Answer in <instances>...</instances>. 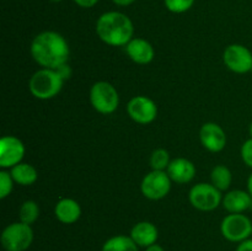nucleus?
Returning <instances> with one entry per match:
<instances>
[{
	"label": "nucleus",
	"instance_id": "f257e3e1",
	"mask_svg": "<svg viewBox=\"0 0 252 251\" xmlns=\"http://www.w3.org/2000/svg\"><path fill=\"white\" fill-rule=\"evenodd\" d=\"M30 53L42 68L57 69L68 63L70 48L61 33L56 31H43L32 39Z\"/></svg>",
	"mask_w": 252,
	"mask_h": 251
},
{
	"label": "nucleus",
	"instance_id": "f03ea898",
	"mask_svg": "<svg viewBox=\"0 0 252 251\" xmlns=\"http://www.w3.org/2000/svg\"><path fill=\"white\" fill-rule=\"evenodd\" d=\"M96 34L111 47H126L134 37V25L129 16L120 11L103 12L96 21Z\"/></svg>",
	"mask_w": 252,
	"mask_h": 251
},
{
	"label": "nucleus",
	"instance_id": "7ed1b4c3",
	"mask_svg": "<svg viewBox=\"0 0 252 251\" xmlns=\"http://www.w3.org/2000/svg\"><path fill=\"white\" fill-rule=\"evenodd\" d=\"M64 80L56 69L41 68L30 78L29 89L38 100H51L62 91Z\"/></svg>",
	"mask_w": 252,
	"mask_h": 251
},
{
	"label": "nucleus",
	"instance_id": "20e7f679",
	"mask_svg": "<svg viewBox=\"0 0 252 251\" xmlns=\"http://www.w3.org/2000/svg\"><path fill=\"white\" fill-rule=\"evenodd\" d=\"M89 98L94 110L101 115H111L120 106V95L117 89L108 81H96L91 86Z\"/></svg>",
	"mask_w": 252,
	"mask_h": 251
},
{
	"label": "nucleus",
	"instance_id": "39448f33",
	"mask_svg": "<svg viewBox=\"0 0 252 251\" xmlns=\"http://www.w3.org/2000/svg\"><path fill=\"white\" fill-rule=\"evenodd\" d=\"M33 230L31 225L15 221L5 226L0 241L5 251H26L33 243Z\"/></svg>",
	"mask_w": 252,
	"mask_h": 251
},
{
	"label": "nucleus",
	"instance_id": "423d86ee",
	"mask_svg": "<svg viewBox=\"0 0 252 251\" xmlns=\"http://www.w3.org/2000/svg\"><path fill=\"white\" fill-rule=\"evenodd\" d=\"M189 203L201 212H212L223 202V194L216 186L207 182L194 185L189 193Z\"/></svg>",
	"mask_w": 252,
	"mask_h": 251
},
{
	"label": "nucleus",
	"instance_id": "0eeeda50",
	"mask_svg": "<svg viewBox=\"0 0 252 251\" xmlns=\"http://www.w3.org/2000/svg\"><path fill=\"white\" fill-rule=\"evenodd\" d=\"M220 233L230 243H241L252 235V221L244 213H229L220 224Z\"/></svg>",
	"mask_w": 252,
	"mask_h": 251
},
{
	"label": "nucleus",
	"instance_id": "6e6552de",
	"mask_svg": "<svg viewBox=\"0 0 252 251\" xmlns=\"http://www.w3.org/2000/svg\"><path fill=\"white\" fill-rule=\"evenodd\" d=\"M171 179L166 171L152 170L142 180L140 191L145 198L150 201H159L165 198L171 189Z\"/></svg>",
	"mask_w": 252,
	"mask_h": 251
},
{
	"label": "nucleus",
	"instance_id": "1a4fd4ad",
	"mask_svg": "<svg viewBox=\"0 0 252 251\" xmlns=\"http://www.w3.org/2000/svg\"><path fill=\"white\" fill-rule=\"evenodd\" d=\"M223 62L229 70L246 74L252 70V52L244 44H229L223 52Z\"/></svg>",
	"mask_w": 252,
	"mask_h": 251
},
{
	"label": "nucleus",
	"instance_id": "9d476101",
	"mask_svg": "<svg viewBox=\"0 0 252 251\" xmlns=\"http://www.w3.org/2000/svg\"><path fill=\"white\" fill-rule=\"evenodd\" d=\"M26 153L24 143L15 135H4L0 139V167L10 170L22 162Z\"/></svg>",
	"mask_w": 252,
	"mask_h": 251
},
{
	"label": "nucleus",
	"instance_id": "9b49d317",
	"mask_svg": "<svg viewBox=\"0 0 252 251\" xmlns=\"http://www.w3.org/2000/svg\"><path fill=\"white\" fill-rule=\"evenodd\" d=\"M127 113L130 120L139 125H149L158 116V106L150 97L144 95L134 96L127 105Z\"/></svg>",
	"mask_w": 252,
	"mask_h": 251
},
{
	"label": "nucleus",
	"instance_id": "f8f14e48",
	"mask_svg": "<svg viewBox=\"0 0 252 251\" xmlns=\"http://www.w3.org/2000/svg\"><path fill=\"white\" fill-rule=\"evenodd\" d=\"M199 140L202 145L211 153H219L225 148V130L214 122H207L199 129Z\"/></svg>",
	"mask_w": 252,
	"mask_h": 251
},
{
	"label": "nucleus",
	"instance_id": "ddd939ff",
	"mask_svg": "<svg viewBox=\"0 0 252 251\" xmlns=\"http://www.w3.org/2000/svg\"><path fill=\"white\" fill-rule=\"evenodd\" d=\"M166 172L172 182L185 185L194 179L197 170L191 160L186 159V157H176V159L171 160Z\"/></svg>",
	"mask_w": 252,
	"mask_h": 251
},
{
	"label": "nucleus",
	"instance_id": "4468645a",
	"mask_svg": "<svg viewBox=\"0 0 252 251\" xmlns=\"http://www.w3.org/2000/svg\"><path fill=\"white\" fill-rule=\"evenodd\" d=\"M126 53L132 62L145 65L153 62L155 57V49L149 41L137 37L126 46Z\"/></svg>",
	"mask_w": 252,
	"mask_h": 251
},
{
	"label": "nucleus",
	"instance_id": "2eb2a0df",
	"mask_svg": "<svg viewBox=\"0 0 252 251\" xmlns=\"http://www.w3.org/2000/svg\"><path fill=\"white\" fill-rule=\"evenodd\" d=\"M129 236L139 248H148L158 241L159 230L155 224L144 220L133 225Z\"/></svg>",
	"mask_w": 252,
	"mask_h": 251
},
{
	"label": "nucleus",
	"instance_id": "dca6fc26",
	"mask_svg": "<svg viewBox=\"0 0 252 251\" xmlns=\"http://www.w3.org/2000/svg\"><path fill=\"white\" fill-rule=\"evenodd\" d=\"M221 204H223L224 209L229 213H244L249 208H251L252 197L249 193V191L233 189L223 197Z\"/></svg>",
	"mask_w": 252,
	"mask_h": 251
},
{
	"label": "nucleus",
	"instance_id": "f3484780",
	"mask_svg": "<svg viewBox=\"0 0 252 251\" xmlns=\"http://www.w3.org/2000/svg\"><path fill=\"white\" fill-rule=\"evenodd\" d=\"M54 216L61 223L74 224L80 219L81 207L79 202L73 198L59 199L54 207Z\"/></svg>",
	"mask_w": 252,
	"mask_h": 251
},
{
	"label": "nucleus",
	"instance_id": "a211bd4d",
	"mask_svg": "<svg viewBox=\"0 0 252 251\" xmlns=\"http://www.w3.org/2000/svg\"><path fill=\"white\" fill-rule=\"evenodd\" d=\"M15 184L21 186H31L38 179V172L33 165L29 162H20L9 170Z\"/></svg>",
	"mask_w": 252,
	"mask_h": 251
},
{
	"label": "nucleus",
	"instance_id": "6ab92c4d",
	"mask_svg": "<svg viewBox=\"0 0 252 251\" xmlns=\"http://www.w3.org/2000/svg\"><path fill=\"white\" fill-rule=\"evenodd\" d=\"M139 246L128 235H115L105 241L101 251H139Z\"/></svg>",
	"mask_w": 252,
	"mask_h": 251
},
{
	"label": "nucleus",
	"instance_id": "aec40b11",
	"mask_svg": "<svg viewBox=\"0 0 252 251\" xmlns=\"http://www.w3.org/2000/svg\"><path fill=\"white\" fill-rule=\"evenodd\" d=\"M233 181V174L230 169L225 165H217L213 167L211 172V184L216 186L219 191H226L231 186Z\"/></svg>",
	"mask_w": 252,
	"mask_h": 251
},
{
	"label": "nucleus",
	"instance_id": "412c9836",
	"mask_svg": "<svg viewBox=\"0 0 252 251\" xmlns=\"http://www.w3.org/2000/svg\"><path fill=\"white\" fill-rule=\"evenodd\" d=\"M39 217V207L37 202L32 201V199H27L21 204L19 209V218L20 221L25 224H33L34 221L38 219Z\"/></svg>",
	"mask_w": 252,
	"mask_h": 251
},
{
	"label": "nucleus",
	"instance_id": "4be33fe9",
	"mask_svg": "<svg viewBox=\"0 0 252 251\" xmlns=\"http://www.w3.org/2000/svg\"><path fill=\"white\" fill-rule=\"evenodd\" d=\"M150 167L152 170H159V171H166L167 166L171 162L170 154L164 148H158L150 155Z\"/></svg>",
	"mask_w": 252,
	"mask_h": 251
},
{
	"label": "nucleus",
	"instance_id": "5701e85b",
	"mask_svg": "<svg viewBox=\"0 0 252 251\" xmlns=\"http://www.w3.org/2000/svg\"><path fill=\"white\" fill-rule=\"evenodd\" d=\"M14 184L15 181L10 171L1 169V171H0V198L5 199L11 194Z\"/></svg>",
	"mask_w": 252,
	"mask_h": 251
},
{
	"label": "nucleus",
	"instance_id": "b1692460",
	"mask_svg": "<svg viewBox=\"0 0 252 251\" xmlns=\"http://www.w3.org/2000/svg\"><path fill=\"white\" fill-rule=\"evenodd\" d=\"M196 0H164V4L170 12L184 14L193 6Z\"/></svg>",
	"mask_w": 252,
	"mask_h": 251
},
{
	"label": "nucleus",
	"instance_id": "393cba45",
	"mask_svg": "<svg viewBox=\"0 0 252 251\" xmlns=\"http://www.w3.org/2000/svg\"><path fill=\"white\" fill-rule=\"evenodd\" d=\"M240 155L243 161L252 169V138H249V139L246 140V142H244V144L241 145Z\"/></svg>",
	"mask_w": 252,
	"mask_h": 251
},
{
	"label": "nucleus",
	"instance_id": "a878e982",
	"mask_svg": "<svg viewBox=\"0 0 252 251\" xmlns=\"http://www.w3.org/2000/svg\"><path fill=\"white\" fill-rule=\"evenodd\" d=\"M56 70L58 71V74L62 76V79H63L64 81L68 80V79L71 76V69H70V66L68 65V63L61 65L59 68H57Z\"/></svg>",
	"mask_w": 252,
	"mask_h": 251
},
{
	"label": "nucleus",
	"instance_id": "bb28decb",
	"mask_svg": "<svg viewBox=\"0 0 252 251\" xmlns=\"http://www.w3.org/2000/svg\"><path fill=\"white\" fill-rule=\"evenodd\" d=\"M73 1L83 9H91L97 4L98 0H73Z\"/></svg>",
	"mask_w": 252,
	"mask_h": 251
},
{
	"label": "nucleus",
	"instance_id": "cd10ccee",
	"mask_svg": "<svg viewBox=\"0 0 252 251\" xmlns=\"http://www.w3.org/2000/svg\"><path fill=\"white\" fill-rule=\"evenodd\" d=\"M236 251H252V239H246V240L239 243Z\"/></svg>",
	"mask_w": 252,
	"mask_h": 251
},
{
	"label": "nucleus",
	"instance_id": "c85d7f7f",
	"mask_svg": "<svg viewBox=\"0 0 252 251\" xmlns=\"http://www.w3.org/2000/svg\"><path fill=\"white\" fill-rule=\"evenodd\" d=\"M117 6H129L133 2H135L137 0H112Z\"/></svg>",
	"mask_w": 252,
	"mask_h": 251
},
{
	"label": "nucleus",
	"instance_id": "c756f323",
	"mask_svg": "<svg viewBox=\"0 0 252 251\" xmlns=\"http://www.w3.org/2000/svg\"><path fill=\"white\" fill-rule=\"evenodd\" d=\"M145 251H165V250L161 245H159V244L155 243V244H153V245L145 248Z\"/></svg>",
	"mask_w": 252,
	"mask_h": 251
},
{
	"label": "nucleus",
	"instance_id": "7c9ffc66",
	"mask_svg": "<svg viewBox=\"0 0 252 251\" xmlns=\"http://www.w3.org/2000/svg\"><path fill=\"white\" fill-rule=\"evenodd\" d=\"M248 191L252 197V174L249 176V180H248Z\"/></svg>",
	"mask_w": 252,
	"mask_h": 251
},
{
	"label": "nucleus",
	"instance_id": "2f4dec72",
	"mask_svg": "<svg viewBox=\"0 0 252 251\" xmlns=\"http://www.w3.org/2000/svg\"><path fill=\"white\" fill-rule=\"evenodd\" d=\"M249 133H250V138H252V122H251L250 127H249Z\"/></svg>",
	"mask_w": 252,
	"mask_h": 251
},
{
	"label": "nucleus",
	"instance_id": "473e14b6",
	"mask_svg": "<svg viewBox=\"0 0 252 251\" xmlns=\"http://www.w3.org/2000/svg\"><path fill=\"white\" fill-rule=\"evenodd\" d=\"M52 1H54V2H61V1H63V0H52Z\"/></svg>",
	"mask_w": 252,
	"mask_h": 251
},
{
	"label": "nucleus",
	"instance_id": "72a5a7b5",
	"mask_svg": "<svg viewBox=\"0 0 252 251\" xmlns=\"http://www.w3.org/2000/svg\"><path fill=\"white\" fill-rule=\"evenodd\" d=\"M251 236H252V235H251Z\"/></svg>",
	"mask_w": 252,
	"mask_h": 251
}]
</instances>
